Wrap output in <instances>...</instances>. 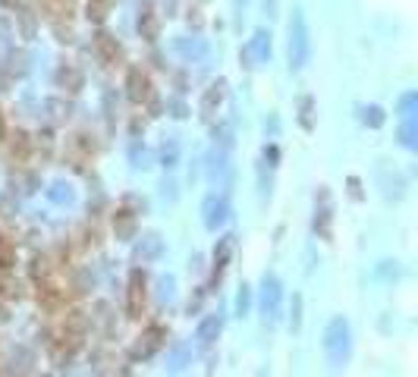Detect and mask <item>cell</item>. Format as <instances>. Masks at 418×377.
<instances>
[{"label": "cell", "instance_id": "obj_41", "mask_svg": "<svg viewBox=\"0 0 418 377\" xmlns=\"http://www.w3.org/2000/svg\"><path fill=\"white\" fill-rule=\"evenodd\" d=\"M0 91H3V75H0Z\"/></svg>", "mask_w": 418, "mask_h": 377}, {"label": "cell", "instance_id": "obj_10", "mask_svg": "<svg viewBox=\"0 0 418 377\" xmlns=\"http://www.w3.org/2000/svg\"><path fill=\"white\" fill-rule=\"evenodd\" d=\"M220 330H224V315H208V318H201V324H199V330H195V340H199V346H211L214 340L220 336Z\"/></svg>", "mask_w": 418, "mask_h": 377}, {"label": "cell", "instance_id": "obj_6", "mask_svg": "<svg viewBox=\"0 0 418 377\" xmlns=\"http://www.w3.org/2000/svg\"><path fill=\"white\" fill-rule=\"evenodd\" d=\"M330 220H334V199L327 185H321L315 195V233L321 239H330Z\"/></svg>", "mask_w": 418, "mask_h": 377}, {"label": "cell", "instance_id": "obj_27", "mask_svg": "<svg viewBox=\"0 0 418 377\" xmlns=\"http://www.w3.org/2000/svg\"><path fill=\"white\" fill-rule=\"evenodd\" d=\"M110 10V0H89V19L91 22H104Z\"/></svg>", "mask_w": 418, "mask_h": 377}, {"label": "cell", "instance_id": "obj_17", "mask_svg": "<svg viewBox=\"0 0 418 377\" xmlns=\"http://www.w3.org/2000/svg\"><path fill=\"white\" fill-rule=\"evenodd\" d=\"M138 32H142L145 42H158L161 22H158V16L151 13V10H142V16H138Z\"/></svg>", "mask_w": 418, "mask_h": 377}, {"label": "cell", "instance_id": "obj_8", "mask_svg": "<svg viewBox=\"0 0 418 377\" xmlns=\"http://www.w3.org/2000/svg\"><path fill=\"white\" fill-rule=\"evenodd\" d=\"M161 255H164V239H161L158 233H148V236H142V239L136 242L132 258H136V264H154Z\"/></svg>", "mask_w": 418, "mask_h": 377}, {"label": "cell", "instance_id": "obj_12", "mask_svg": "<svg viewBox=\"0 0 418 377\" xmlns=\"http://www.w3.org/2000/svg\"><path fill=\"white\" fill-rule=\"evenodd\" d=\"M126 95H129V101H136V104H142L145 98L151 95L148 75H145L142 69H129V75H126Z\"/></svg>", "mask_w": 418, "mask_h": 377}, {"label": "cell", "instance_id": "obj_35", "mask_svg": "<svg viewBox=\"0 0 418 377\" xmlns=\"http://www.w3.org/2000/svg\"><path fill=\"white\" fill-rule=\"evenodd\" d=\"M415 104H418V95H403V98H399V110H403L406 117L412 113V107H415Z\"/></svg>", "mask_w": 418, "mask_h": 377}, {"label": "cell", "instance_id": "obj_28", "mask_svg": "<svg viewBox=\"0 0 418 377\" xmlns=\"http://www.w3.org/2000/svg\"><path fill=\"white\" fill-rule=\"evenodd\" d=\"M129 160H132V167H136V170H145V167H148V151H145L142 142H132Z\"/></svg>", "mask_w": 418, "mask_h": 377}, {"label": "cell", "instance_id": "obj_7", "mask_svg": "<svg viewBox=\"0 0 418 377\" xmlns=\"http://www.w3.org/2000/svg\"><path fill=\"white\" fill-rule=\"evenodd\" d=\"M164 336H167L164 327H158V324H154V327H148L142 336H138V343L132 346V358H136V362H138V358H142V362H145V358H151L154 352L161 349V346H164Z\"/></svg>", "mask_w": 418, "mask_h": 377}, {"label": "cell", "instance_id": "obj_26", "mask_svg": "<svg viewBox=\"0 0 418 377\" xmlns=\"http://www.w3.org/2000/svg\"><path fill=\"white\" fill-rule=\"evenodd\" d=\"M173 295H176V277H161L158 280V299L161 302H173Z\"/></svg>", "mask_w": 418, "mask_h": 377}, {"label": "cell", "instance_id": "obj_25", "mask_svg": "<svg viewBox=\"0 0 418 377\" xmlns=\"http://www.w3.org/2000/svg\"><path fill=\"white\" fill-rule=\"evenodd\" d=\"M95 44H98V50H101V54L107 57V60H117L120 48H117V44H113V38H110L107 32H101V35H98V38H95Z\"/></svg>", "mask_w": 418, "mask_h": 377}, {"label": "cell", "instance_id": "obj_14", "mask_svg": "<svg viewBox=\"0 0 418 377\" xmlns=\"http://www.w3.org/2000/svg\"><path fill=\"white\" fill-rule=\"evenodd\" d=\"M233 248H236V236H224V239H217V246H214V274H220V270L230 264V258H233Z\"/></svg>", "mask_w": 418, "mask_h": 377}, {"label": "cell", "instance_id": "obj_37", "mask_svg": "<svg viewBox=\"0 0 418 377\" xmlns=\"http://www.w3.org/2000/svg\"><path fill=\"white\" fill-rule=\"evenodd\" d=\"M264 3V13L268 16H277V0H261Z\"/></svg>", "mask_w": 418, "mask_h": 377}, {"label": "cell", "instance_id": "obj_32", "mask_svg": "<svg viewBox=\"0 0 418 377\" xmlns=\"http://www.w3.org/2000/svg\"><path fill=\"white\" fill-rule=\"evenodd\" d=\"M167 110H170V117H176V120L189 117V107H185L183 98H170V101H167Z\"/></svg>", "mask_w": 418, "mask_h": 377}, {"label": "cell", "instance_id": "obj_20", "mask_svg": "<svg viewBox=\"0 0 418 377\" xmlns=\"http://www.w3.org/2000/svg\"><path fill=\"white\" fill-rule=\"evenodd\" d=\"M399 142L406 145V148H418V126H415V117H406L403 126H399Z\"/></svg>", "mask_w": 418, "mask_h": 377}, {"label": "cell", "instance_id": "obj_4", "mask_svg": "<svg viewBox=\"0 0 418 377\" xmlns=\"http://www.w3.org/2000/svg\"><path fill=\"white\" fill-rule=\"evenodd\" d=\"M268 60H271V32L268 28H255V35L242 48V66L255 69V66H264Z\"/></svg>", "mask_w": 418, "mask_h": 377}, {"label": "cell", "instance_id": "obj_1", "mask_svg": "<svg viewBox=\"0 0 418 377\" xmlns=\"http://www.w3.org/2000/svg\"><path fill=\"white\" fill-rule=\"evenodd\" d=\"M311 57V35H309V22H305V10L296 7L293 19H289V69L299 73Z\"/></svg>", "mask_w": 418, "mask_h": 377}, {"label": "cell", "instance_id": "obj_39", "mask_svg": "<svg viewBox=\"0 0 418 377\" xmlns=\"http://www.w3.org/2000/svg\"><path fill=\"white\" fill-rule=\"evenodd\" d=\"M3 132H7V123H3V113H0V138H3Z\"/></svg>", "mask_w": 418, "mask_h": 377}, {"label": "cell", "instance_id": "obj_9", "mask_svg": "<svg viewBox=\"0 0 418 377\" xmlns=\"http://www.w3.org/2000/svg\"><path fill=\"white\" fill-rule=\"evenodd\" d=\"M126 309H129V318H138V315H142V309H145V274H142V270H132V274H129Z\"/></svg>", "mask_w": 418, "mask_h": 377}, {"label": "cell", "instance_id": "obj_2", "mask_svg": "<svg viewBox=\"0 0 418 377\" xmlns=\"http://www.w3.org/2000/svg\"><path fill=\"white\" fill-rule=\"evenodd\" d=\"M349 352H352L349 321H346V318H334V321L327 324V330H324V356H327V362L334 365V368H340V365H346Z\"/></svg>", "mask_w": 418, "mask_h": 377}, {"label": "cell", "instance_id": "obj_33", "mask_svg": "<svg viewBox=\"0 0 418 377\" xmlns=\"http://www.w3.org/2000/svg\"><path fill=\"white\" fill-rule=\"evenodd\" d=\"M289 321H293V330L302 327V295L299 293L293 295V315H289Z\"/></svg>", "mask_w": 418, "mask_h": 377}, {"label": "cell", "instance_id": "obj_24", "mask_svg": "<svg viewBox=\"0 0 418 377\" xmlns=\"http://www.w3.org/2000/svg\"><path fill=\"white\" fill-rule=\"evenodd\" d=\"M311 113H315V101H311V98H302V101H299V123H302V129H311V126H315V117H311Z\"/></svg>", "mask_w": 418, "mask_h": 377}, {"label": "cell", "instance_id": "obj_38", "mask_svg": "<svg viewBox=\"0 0 418 377\" xmlns=\"http://www.w3.org/2000/svg\"><path fill=\"white\" fill-rule=\"evenodd\" d=\"M349 189H352V199H362V192H358V179H349Z\"/></svg>", "mask_w": 418, "mask_h": 377}, {"label": "cell", "instance_id": "obj_30", "mask_svg": "<svg viewBox=\"0 0 418 377\" xmlns=\"http://www.w3.org/2000/svg\"><path fill=\"white\" fill-rule=\"evenodd\" d=\"M248 309H252V289L242 286V289H239V295H236V315L246 318V315H248Z\"/></svg>", "mask_w": 418, "mask_h": 377}, {"label": "cell", "instance_id": "obj_15", "mask_svg": "<svg viewBox=\"0 0 418 377\" xmlns=\"http://www.w3.org/2000/svg\"><path fill=\"white\" fill-rule=\"evenodd\" d=\"M136 214L132 211H117L113 214V233H117V239H136Z\"/></svg>", "mask_w": 418, "mask_h": 377}, {"label": "cell", "instance_id": "obj_18", "mask_svg": "<svg viewBox=\"0 0 418 377\" xmlns=\"http://www.w3.org/2000/svg\"><path fill=\"white\" fill-rule=\"evenodd\" d=\"M57 82H60L66 91H73V95H75V91L82 89V73H79V69H73V66H63L60 73H57Z\"/></svg>", "mask_w": 418, "mask_h": 377}, {"label": "cell", "instance_id": "obj_31", "mask_svg": "<svg viewBox=\"0 0 418 377\" xmlns=\"http://www.w3.org/2000/svg\"><path fill=\"white\" fill-rule=\"evenodd\" d=\"M13 261H16V248H13V242L0 236V268H10Z\"/></svg>", "mask_w": 418, "mask_h": 377}, {"label": "cell", "instance_id": "obj_36", "mask_svg": "<svg viewBox=\"0 0 418 377\" xmlns=\"http://www.w3.org/2000/svg\"><path fill=\"white\" fill-rule=\"evenodd\" d=\"M26 148H28L26 136H16V142H13V154H16V151H19V154H26Z\"/></svg>", "mask_w": 418, "mask_h": 377}, {"label": "cell", "instance_id": "obj_21", "mask_svg": "<svg viewBox=\"0 0 418 377\" xmlns=\"http://www.w3.org/2000/svg\"><path fill=\"white\" fill-rule=\"evenodd\" d=\"M161 164H164L167 170L179 164V142L176 138H167V142L161 145Z\"/></svg>", "mask_w": 418, "mask_h": 377}, {"label": "cell", "instance_id": "obj_11", "mask_svg": "<svg viewBox=\"0 0 418 377\" xmlns=\"http://www.w3.org/2000/svg\"><path fill=\"white\" fill-rule=\"evenodd\" d=\"M208 176L217 183V179H230V158H226V148L214 145V151L208 154Z\"/></svg>", "mask_w": 418, "mask_h": 377}, {"label": "cell", "instance_id": "obj_3", "mask_svg": "<svg viewBox=\"0 0 418 377\" xmlns=\"http://www.w3.org/2000/svg\"><path fill=\"white\" fill-rule=\"evenodd\" d=\"M280 305H283V283L277 280V274H264L261 277V315H264V321L274 324L280 318Z\"/></svg>", "mask_w": 418, "mask_h": 377}, {"label": "cell", "instance_id": "obj_19", "mask_svg": "<svg viewBox=\"0 0 418 377\" xmlns=\"http://www.w3.org/2000/svg\"><path fill=\"white\" fill-rule=\"evenodd\" d=\"M48 199L54 201V205H73L75 192H73V185H69V183H54L48 189Z\"/></svg>", "mask_w": 418, "mask_h": 377}, {"label": "cell", "instance_id": "obj_16", "mask_svg": "<svg viewBox=\"0 0 418 377\" xmlns=\"http://www.w3.org/2000/svg\"><path fill=\"white\" fill-rule=\"evenodd\" d=\"M220 101H224V82L211 85V89L205 91V98H201V117H205V120H214V113H217Z\"/></svg>", "mask_w": 418, "mask_h": 377}, {"label": "cell", "instance_id": "obj_22", "mask_svg": "<svg viewBox=\"0 0 418 377\" xmlns=\"http://www.w3.org/2000/svg\"><path fill=\"white\" fill-rule=\"evenodd\" d=\"M185 362H189V346L185 343H176L170 352V358H167V371H183Z\"/></svg>", "mask_w": 418, "mask_h": 377}, {"label": "cell", "instance_id": "obj_34", "mask_svg": "<svg viewBox=\"0 0 418 377\" xmlns=\"http://www.w3.org/2000/svg\"><path fill=\"white\" fill-rule=\"evenodd\" d=\"M66 327H69V330H85V318H82V311H73V315L66 318Z\"/></svg>", "mask_w": 418, "mask_h": 377}, {"label": "cell", "instance_id": "obj_23", "mask_svg": "<svg viewBox=\"0 0 418 377\" xmlns=\"http://www.w3.org/2000/svg\"><path fill=\"white\" fill-rule=\"evenodd\" d=\"M384 110L377 107V104H371V107H362V123L365 126H371V129H381L384 126Z\"/></svg>", "mask_w": 418, "mask_h": 377}, {"label": "cell", "instance_id": "obj_13", "mask_svg": "<svg viewBox=\"0 0 418 377\" xmlns=\"http://www.w3.org/2000/svg\"><path fill=\"white\" fill-rule=\"evenodd\" d=\"M176 50L192 63H199L208 57V44L201 42V38H176Z\"/></svg>", "mask_w": 418, "mask_h": 377}, {"label": "cell", "instance_id": "obj_29", "mask_svg": "<svg viewBox=\"0 0 418 377\" xmlns=\"http://www.w3.org/2000/svg\"><path fill=\"white\" fill-rule=\"evenodd\" d=\"M214 145H220V148H230V145H233V126L220 123L217 129H214Z\"/></svg>", "mask_w": 418, "mask_h": 377}, {"label": "cell", "instance_id": "obj_5", "mask_svg": "<svg viewBox=\"0 0 418 377\" xmlns=\"http://www.w3.org/2000/svg\"><path fill=\"white\" fill-rule=\"evenodd\" d=\"M226 217H230V201H226L224 192H211L205 199V205H201V220H205L208 230H217V226L226 223Z\"/></svg>", "mask_w": 418, "mask_h": 377}, {"label": "cell", "instance_id": "obj_40", "mask_svg": "<svg viewBox=\"0 0 418 377\" xmlns=\"http://www.w3.org/2000/svg\"><path fill=\"white\" fill-rule=\"evenodd\" d=\"M236 10H239V16H242V10H246V0H236Z\"/></svg>", "mask_w": 418, "mask_h": 377}]
</instances>
